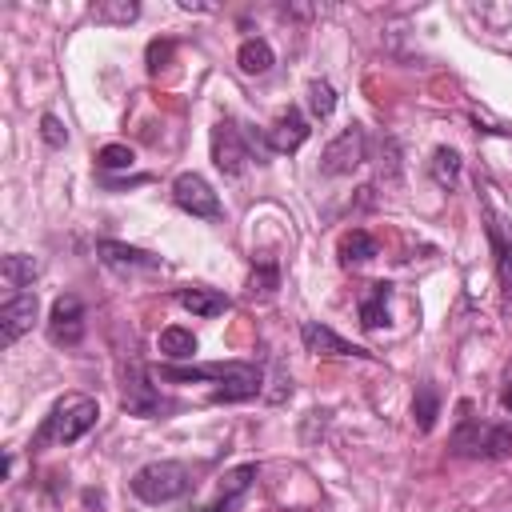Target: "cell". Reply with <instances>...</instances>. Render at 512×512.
<instances>
[{"label":"cell","mask_w":512,"mask_h":512,"mask_svg":"<svg viewBox=\"0 0 512 512\" xmlns=\"http://www.w3.org/2000/svg\"><path fill=\"white\" fill-rule=\"evenodd\" d=\"M36 292H16V296H8L4 304H0V344L4 348H12L28 328H32V320H36Z\"/></svg>","instance_id":"9c48e42d"},{"label":"cell","mask_w":512,"mask_h":512,"mask_svg":"<svg viewBox=\"0 0 512 512\" xmlns=\"http://www.w3.org/2000/svg\"><path fill=\"white\" fill-rule=\"evenodd\" d=\"M160 408H164L160 392L148 384L144 368L132 364V368L124 372V412H128V416H156Z\"/></svg>","instance_id":"30bf717a"},{"label":"cell","mask_w":512,"mask_h":512,"mask_svg":"<svg viewBox=\"0 0 512 512\" xmlns=\"http://www.w3.org/2000/svg\"><path fill=\"white\" fill-rule=\"evenodd\" d=\"M256 480V464H240V468H232L224 480H220V504H228L232 508V500H240L244 492H248V484Z\"/></svg>","instance_id":"cb8c5ba5"},{"label":"cell","mask_w":512,"mask_h":512,"mask_svg":"<svg viewBox=\"0 0 512 512\" xmlns=\"http://www.w3.org/2000/svg\"><path fill=\"white\" fill-rule=\"evenodd\" d=\"M500 400H504V408H508V412H512V384H508V388H504V392H500Z\"/></svg>","instance_id":"f546056e"},{"label":"cell","mask_w":512,"mask_h":512,"mask_svg":"<svg viewBox=\"0 0 512 512\" xmlns=\"http://www.w3.org/2000/svg\"><path fill=\"white\" fill-rule=\"evenodd\" d=\"M372 256H376V240H372L364 228H352V232L340 236V264H344V268L364 264V260H372Z\"/></svg>","instance_id":"d6986e66"},{"label":"cell","mask_w":512,"mask_h":512,"mask_svg":"<svg viewBox=\"0 0 512 512\" xmlns=\"http://www.w3.org/2000/svg\"><path fill=\"white\" fill-rule=\"evenodd\" d=\"M412 416H416V428H420V432H432V424H436V416H440V396H436L432 384H420V388H416Z\"/></svg>","instance_id":"603a6c76"},{"label":"cell","mask_w":512,"mask_h":512,"mask_svg":"<svg viewBox=\"0 0 512 512\" xmlns=\"http://www.w3.org/2000/svg\"><path fill=\"white\" fill-rule=\"evenodd\" d=\"M40 136H44V144H52V148H64V144H68V132H64V124H60L52 112L40 116Z\"/></svg>","instance_id":"4316f807"},{"label":"cell","mask_w":512,"mask_h":512,"mask_svg":"<svg viewBox=\"0 0 512 512\" xmlns=\"http://www.w3.org/2000/svg\"><path fill=\"white\" fill-rule=\"evenodd\" d=\"M276 284H280V272H276L272 264H260V268H252V296H256V292H260V296H268Z\"/></svg>","instance_id":"83f0119b"},{"label":"cell","mask_w":512,"mask_h":512,"mask_svg":"<svg viewBox=\"0 0 512 512\" xmlns=\"http://www.w3.org/2000/svg\"><path fill=\"white\" fill-rule=\"evenodd\" d=\"M308 120L300 116V108H288V112H280L276 120H272V128H268V148L272 152H296L304 140H308Z\"/></svg>","instance_id":"7c38bea8"},{"label":"cell","mask_w":512,"mask_h":512,"mask_svg":"<svg viewBox=\"0 0 512 512\" xmlns=\"http://www.w3.org/2000/svg\"><path fill=\"white\" fill-rule=\"evenodd\" d=\"M332 108H336V92H332V84H328V80H312V84H308V112H312L316 120H328Z\"/></svg>","instance_id":"d4e9b609"},{"label":"cell","mask_w":512,"mask_h":512,"mask_svg":"<svg viewBox=\"0 0 512 512\" xmlns=\"http://www.w3.org/2000/svg\"><path fill=\"white\" fill-rule=\"evenodd\" d=\"M48 340L60 348H76L84 340V304L76 296H56L48 312Z\"/></svg>","instance_id":"8992f818"},{"label":"cell","mask_w":512,"mask_h":512,"mask_svg":"<svg viewBox=\"0 0 512 512\" xmlns=\"http://www.w3.org/2000/svg\"><path fill=\"white\" fill-rule=\"evenodd\" d=\"M272 44L268 40H260V36H252V40H244L240 48H236V64H240V72L244 76H264L268 68H272Z\"/></svg>","instance_id":"2e32d148"},{"label":"cell","mask_w":512,"mask_h":512,"mask_svg":"<svg viewBox=\"0 0 512 512\" xmlns=\"http://www.w3.org/2000/svg\"><path fill=\"white\" fill-rule=\"evenodd\" d=\"M188 488H192V472H188L180 460H152V464L136 468V476H132V492H136L144 504L180 500Z\"/></svg>","instance_id":"7a4b0ae2"},{"label":"cell","mask_w":512,"mask_h":512,"mask_svg":"<svg viewBox=\"0 0 512 512\" xmlns=\"http://www.w3.org/2000/svg\"><path fill=\"white\" fill-rule=\"evenodd\" d=\"M428 172L440 188H452L460 180V152L456 148H436L432 160H428Z\"/></svg>","instance_id":"7402d4cb"},{"label":"cell","mask_w":512,"mask_h":512,"mask_svg":"<svg viewBox=\"0 0 512 512\" xmlns=\"http://www.w3.org/2000/svg\"><path fill=\"white\" fill-rule=\"evenodd\" d=\"M36 272H40V264H36L32 256H20V252L4 256V264H0V280H4V288H8L12 296L24 292V288L36 280Z\"/></svg>","instance_id":"e0dca14e"},{"label":"cell","mask_w":512,"mask_h":512,"mask_svg":"<svg viewBox=\"0 0 512 512\" xmlns=\"http://www.w3.org/2000/svg\"><path fill=\"white\" fill-rule=\"evenodd\" d=\"M260 392V372L252 368V364H244L232 380H224L216 392H212V400L216 404H232V400H248V396H256Z\"/></svg>","instance_id":"ac0fdd59"},{"label":"cell","mask_w":512,"mask_h":512,"mask_svg":"<svg viewBox=\"0 0 512 512\" xmlns=\"http://www.w3.org/2000/svg\"><path fill=\"white\" fill-rule=\"evenodd\" d=\"M484 216H488V240H492V252H496V272H500V284H504V300L512 304V224L496 212V204L488 200L484 192Z\"/></svg>","instance_id":"ba28073f"},{"label":"cell","mask_w":512,"mask_h":512,"mask_svg":"<svg viewBox=\"0 0 512 512\" xmlns=\"http://www.w3.org/2000/svg\"><path fill=\"white\" fill-rule=\"evenodd\" d=\"M168 56H172V40H152L148 44V72H160Z\"/></svg>","instance_id":"f1b7e54d"},{"label":"cell","mask_w":512,"mask_h":512,"mask_svg":"<svg viewBox=\"0 0 512 512\" xmlns=\"http://www.w3.org/2000/svg\"><path fill=\"white\" fill-rule=\"evenodd\" d=\"M156 348H160L168 360H192V356H196V336H192L188 328L172 324V328H164V332H160Z\"/></svg>","instance_id":"ffe728a7"},{"label":"cell","mask_w":512,"mask_h":512,"mask_svg":"<svg viewBox=\"0 0 512 512\" xmlns=\"http://www.w3.org/2000/svg\"><path fill=\"white\" fill-rule=\"evenodd\" d=\"M100 408L92 396H80V392H68L64 400L52 404V412L44 416L40 432H36V448L44 444H76L84 432H92Z\"/></svg>","instance_id":"6da1fadb"},{"label":"cell","mask_w":512,"mask_h":512,"mask_svg":"<svg viewBox=\"0 0 512 512\" xmlns=\"http://www.w3.org/2000/svg\"><path fill=\"white\" fill-rule=\"evenodd\" d=\"M388 300H392V284L388 280H376L368 284V292L360 296V328H380L388 324Z\"/></svg>","instance_id":"9a60e30c"},{"label":"cell","mask_w":512,"mask_h":512,"mask_svg":"<svg viewBox=\"0 0 512 512\" xmlns=\"http://www.w3.org/2000/svg\"><path fill=\"white\" fill-rule=\"evenodd\" d=\"M132 148L128 144H104L100 152H96V164L100 168H108V172H116V168H132Z\"/></svg>","instance_id":"484cf974"},{"label":"cell","mask_w":512,"mask_h":512,"mask_svg":"<svg viewBox=\"0 0 512 512\" xmlns=\"http://www.w3.org/2000/svg\"><path fill=\"white\" fill-rule=\"evenodd\" d=\"M196 512H228V504H220V500H216V504H208V508H196Z\"/></svg>","instance_id":"4dcf8cb0"},{"label":"cell","mask_w":512,"mask_h":512,"mask_svg":"<svg viewBox=\"0 0 512 512\" xmlns=\"http://www.w3.org/2000/svg\"><path fill=\"white\" fill-rule=\"evenodd\" d=\"M212 164L224 172V176H240L244 164H248V140L240 132L236 120H220L212 128Z\"/></svg>","instance_id":"5b68a950"},{"label":"cell","mask_w":512,"mask_h":512,"mask_svg":"<svg viewBox=\"0 0 512 512\" xmlns=\"http://www.w3.org/2000/svg\"><path fill=\"white\" fill-rule=\"evenodd\" d=\"M300 340H304V348L316 352V356H360V360H372L368 348L348 344L344 336H336L332 328H324V324H316V320H308V324L300 328Z\"/></svg>","instance_id":"8fae6325"},{"label":"cell","mask_w":512,"mask_h":512,"mask_svg":"<svg viewBox=\"0 0 512 512\" xmlns=\"http://www.w3.org/2000/svg\"><path fill=\"white\" fill-rule=\"evenodd\" d=\"M452 452L456 456H484V460H500L512 452V428L508 424H480V420H460V428L452 432Z\"/></svg>","instance_id":"3957f363"},{"label":"cell","mask_w":512,"mask_h":512,"mask_svg":"<svg viewBox=\"0 0 512 512\" xmlns=\"http://www.w3.org/2000/svg\"><path fill=\"white\" fill-rule=\"evenodd\" d=\"M136 16H140L136 0H100V4H92V20L96 24H132Z\"/></svg>","instance_id":"44dd1931"},{"label":"cell","mask_w":512,"mask_h":512,"mask_svg":"<svg viewBox=\"0 0 512 512\" xmlns=\"http://www.w3.org/2000/svg\"><path fill=\"white\" fill-rule=\"evenodd\" d=\"M96 256L104 264H116V268H144V272H156L160 268V256H152L144 248H132V244H120V240H100L96 244Z\"/></svg>","instance_id":"4fadbf2b"},{"label":"cell","mask_w":512,"mask_h":512,"mask_svg":"<svg viewBox=\"0 0 512 512\" xmlns=\"http://www.w3.org/2000/svg\"><path fill=\"white\" fill-rule=\"evenodd\" d=\"M176 300H180V308H188L200 320H212V316H220V312L232 308V300L224 292H216V288H180Z\"/></svg>","instance_id":"5bb4252c"},{"label":"cell","mask_w":512,"mask_h":512,"mask_svg":"<svg viewBox=\"0 0 512 512\" xmlns=\"http://www.w3.org/2000/svg\"><path fill=\"white\" fill-rule=\"evenodd\" d=\"M172 200H176V208H184V212H192L200 220L220 216V196L212 192V184L200 172H180L172 180Z\"/></svg>","instance_id":"277c9868"},{"label":"cell","mask_w":512,"mask_h":512,"mask_svg":"<svg viewBox=\"0 0 512 512\" xmlns=\"http://www.w3.org/2000/svg\"><path fill=\"white\" fill-rule=\"evenodd\" d=\"M360 160H364V132L352 124L336 140H328V148L320 152V172L324 176H348Z\"/></svg>","instance_id":"52a82bcc"}]
</instances>
